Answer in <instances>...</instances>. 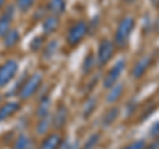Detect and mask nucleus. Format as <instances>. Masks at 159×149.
Returning <instances> with one entry per match:
<instances>
[{
    "label": "nucleus",
    "mask_w": 159,
    "mask_h": 149,
    "mask_svg": "<svg viewBox=\"0 0 159 149\" xmlns=\"http://www.w3.org/2000/svg\"><path fill=\"white\" fill-rule=\"evenodd\" d=\"M2 100H3V96H2V94H0V104H2Z\"/></svg>",
    "instance_id": "2f4dec72"
},
{
    "label": "nucleus",
    "mask_w": 159,
    "mask_h": 149,
    "mask_svg": "<svg viewBox=\"0 0 159 149\" xmlns=\"http://www.w3.org/2000/svg\"><path fill=\"white\" fill-rule=\"evenodd\" d=\"M99 140H101V133H93V135H90L88 137V140L85 141V144L82 145L81 149H94L97 147V144L99 143Z\"/></svg>",
    "instance_id": "b1692460"
},
{
    "label": "nucleus",
    "mask_w": 159,
    "mask_h": 149,
    "mask_svg": "<svg viewBox=\"0 0 159 149\" xmlns=\"http://www.w3.org/2000/svg\"><path fill=\"white\" fill-rule=\"evenodd\" d=\"M2 38H3V45H4V48L12 49V48H15L20 42V38H21V37H20V33H19L17 29H12L11 28Z\"/></svg>",
    "instance_id": "2eb2a0df"
},
{
    "label": "nucleus",
    "mask_w": 159,
    "mask_h": 149,
    "mask_svg": "<svg viewBox=\"0 0 159 149\" xmlns=\"http://www.w3.org/2000/svg\"><path fill=\"white\" fill-rule=\"evenodd\" d=\"M62 141H64V138L60 132L49 133V135L44 137V140L40 144L39 149H58L60 145L62 144Z\"/></svg>",
    "instance_id": "9d476101"
},
{
    "label": "nucleus",
    "mask_w": 159,
    "mask_h": 149,
    "mask_svg": "<svg viewBox=\"0 0 159 149\" xmlns=\"http://www.w3.org/2000/svg\"><path fill=\"white\" fill-rule=\"evenodd\" d=\"M36 0H15V6L21 13H27L34 6Z\"/></svg>",
    "instance_id": "4be33fe9"
},
{
    "label": "nucleus",
    "mask_w": 159,
    "mask_h": 149,
    "mask_svg": "<svg viewBox=\"0 0 159 149\" xmlns=\"http://www.w3.org/2000/svg\"><path fill=\"white\" fill-rule=\"evenodd\" d=\"M123 2H125L126 4H134L135 2H138V0H123Z\"/></svg>",
    "instance_id": "c756f323"
},
{
    "label": "nucleus",
    "mask_w": 159,
    "mask_h": 149,
    "mask_svg": "<svg viewBox=\"0 0 159 149\" xmlns=\"http://www.w3.org/2000/svg\"><path fill=\"white\" fill-rule=\"evenodd\" d=\"M45 9L49 15L60 16L66 9V0H49L45 6Z\"/></svg>",
    "instance_id": "4468645a"
},
{
    "label": "nucleus",
    "mask_w": 159,
    "mask_h": 149,
    "mask_svg": "<svg viewBox=\"0 0 159 149\" xmlns=\"http://www.w3.org/2000/svg\"><path fill=\"white\" fill-rule=\"evenodd\" d=\"M58 27H60V16H56V15H49V16H47L43 21L44 36H49V34L54 33Z\"/></svg>",
    "instance_id": "ddd939ff"
},
{
    "label": "nucleus",
    "mask_w": 159,
    "mask_h": 149,
    "mask_svg": "<svg viewBox=\"0 0 159 149\" xmlns=\"http://www.w3.org/2000/svg\"><path fill=\"white\" fill-rule=\"evenodd\" d=\"M148 133H150L152 137H159V121H157V123L152 124V127L150 128Z\"/></svg>",
    "instance_id": "bb28decb"
},
{
    "label": "nucleus",
    "mask_w": 159,
    "mask_h": 149,
    "mask_svg": "<svg viewBox=\"0 0 159 149\" xmlns=\"http://www.w3.org/2000/svg\"><path fill=\"white\" fill-rule=\"evenodd\" d=\"M43 45H44V37L43 36H37L31 41L29 48H31L32 52H37V50H40V49L43 48Z\"/></svg>",
    "instance_id": "393cba45"
},
{
    "label": "nucleus",
    "mask_w": 159,
    "mask_h": 149,
    "mask_svg": "<svg viewBox=\"0 0 159 149\" xmlns=\"http://www.w3.org/2000/svg\"><path fill=\"white\" fill-rule=\"evenodd\" d=\"M19 62L16 59H8L0 65V88L8 86V83L17 75Z\"/></svg>",
    "instance_id": "39448f33"
},
{
    "label": "nucleus",
    "mask_w": 159,
    "mask_h": 149,
    "mask_svg": "<svg viewBox=\"0 0 159 149\" xmlns=\"http://www.w3.org/2000/svg\"><path fill=\"white\" fill-rule=\"evenodd\" d=\"M58 149H76V148H74L73 144H70L69 141H65V140H64V141H62V144L60 145V148H58Z\"/></svg>",
    "instance_id": "cd10ccee"
},
{
    "label": "nucleus",
    "mask_w": 159,
    "mask_h": 149,
    "mask_svg": "<svg viewBox=\"0 0 159 149\" xmlns=\"http://www.w3.org/2000/svg\"><path fill=\"white\" fill-rule=\"evenodd\" d=\"M15 17V6H8L6 9H3L0 15V37H3L12 27V21Z\"/></svg>",
    "instance_id": "6e6552de"
},
{
    "label": "nucleus",
    "mask_w": 159,
    "mask_h": 149,
    "mask_svg": "<svg viewBox=\"0 0 159 149\" xmlns=\"http://www.w3.org/2000/svg\"><path fill=\"white\" fill-rule=\"evenodd\" d=\"M57 49H58V45H57V41H51L48 42V45L44 49V53H43V58L44 59H51L54 54L57 53Z\"/></svg>",
    "instance_id": "5701e85b"
},
{
    "label": "nucleus",
    "mask_w": 159,
    "mask_h": 149,
    "mask_svg": "<svg viewBox=\"0 0 159 149\" xmlns=\"http://www.w3.org/2000/svg\"><path fill=\"white\" fill-rule=\"evenodd\" d=\"M7 4V0H0V11L4 8V6Z\"/></svg>",
    "instance_id": "c85d7f7f"
},
{
    "label": "nucleus",
    "mask_w": 159,
    "mask_h": 149,
    "mask_svg": "<svg viewBox=\"0 0 159 149\" xmlns=\"http://www.w3.org/2000/svg\"><path fill=\"white\" fill-rule=\"evenodd\" d=\"M96 57L93 56V53H88L85 58H84V61H82V73L85 74V75H88V74H90L93 71V69L94 66H96Z\"/></svg>",
    "instance_id": "6ab92c4d"
},
{
    "label": "nucleus",
    "mask_w": 159,
    "mask_h": 149,
    "mask_svg": "<svg viewBox=\"0 0 159 149\" xmlns=\"http://www.w3.org/2000/svg\"><path fill=\"white\" fill-rule=\"evenodd\" d=\"M96 108H97V99L94 96L88 98V100L85 102V104H84V110H82L84 119H88L94 112Z\"/></svg>",
    "instance_id": "412c9836"
},
{
    "label": "nucleus",
    "mask_w": 159,
    "mask_h": 149,
    "mask_svg": "<svg viewBox=\"0 0 159 149\" xmlns=\"http://www.w3.org/2000/svg\"><path fill=\"white\" fill-rule=\"evenodd\" d=\"M125 67H126V59L125 58L118 59V61L111 66V69L106 73V75L102 81V86L105 90H109L111 86H114V84L118 82V79L121 77V74L123 73V70H125Z\"/></svg>",
    "instance_id": "423d86ee"
},
{
    "label": "nucleus",
    "mask_w": 159,
    "mask_h": 149,
    "mask_svg": "<svg viewBox=\"0 0 159 149\" xmlns=\"http://www.w3.org/2000/svg\"><path fill=\"white\" fill-rule=\"evenodd\" d=\"M49 110H51V98H49V95H44L40 98V100H39V106L36 110V117L41 119V117L51 115Z\"/></svg>",
    "instance_id": "dca6fc26"
},
{
    "label": "nucleus",
    "mask_w": 159,
    "mask_h": 149,
    "mask_svg": "<svg viewBox=\"0 0 159 149\" xmlns=\"http://www.w3.org/2000/svg\"><path fill=\"white\" fill-rule=\"evenodd\" d=\"M20 108H21L20 102H7L4 104H0V123L19 112Z\"/></svg>",
    "instance_id": "9b49d317"
},
{
    "label": "nucleus",
    "mask_w": 159,
    "mask_h": 149,
    "mask_svg": "<svg viewBox=\"0 0 159 149\" xmlns=\"http://www.w3.org/2000/svg\"><path fill=\"white\" fill-rule=\"evenodd\" d=\"M89 33V25L84 20H78L68 29L66 33V44L69 46H77Z\"/></svg>",
    "instance_id": "7ed1b4c3"
},
{
    "label": "nucleus",
    "mask_w": 159,
    "mask_h": 149,
    "mask_svg": "<svg viewBox=\"0 0 159 149\" xmlns=\"http://www.w3.org/2000/svg\"><path fill=\"white\" fill-rule=\"evenodd\" d=\"M151 63H152V57L150 54H146V56L141 57L131 69V77L134 79H141L147 73L148 69H150Z\"/></svg>",
    "instance_id": "0eeeda50"
},
{
    "label": "nucleus",
    "mask_w": 159,
    "mask_h": 149,
    "mask_svg": "<svg viewBox=\"0 0 159 149\" xmlns=\"http://www.w3.org/2000/svg\"><path fill=\"white\" fill-rule=\"evenodd\" d=\"M51 127H52V116L51 115H48L45 117H41V119H37L36 133L37 135H45Z\"/></svg>",
    "instance_id": "a211bd4d"
},
{
    "label": "nucleus",
    "mask_w": 159,
    "mask_h": 149,
    "mask_svg": "<svg viewBox=\"0 0 159 149\" xmlns=\"http://www.w3.org/2000/svg\"><path fill=\"white\" fill-rule=\"evenodd\" d=\"M151 3L154 6H159V0H151Z\"/></svg>",
    "instance_id": "7c9ffc66"
},
{
    "label": "nucleus",
    "mask_w": 159,
    "mask_h": 149,
    "mask_svg": "<svg viewBox=\"0 0 159 149\" xmlns=\"http://www.w3.org/2000/svg\"><path fill=\"white\" fill-rule=\"evenodd\" d=\"M29 147H31V137L25 133H20L13 141L12 149H29Z\"/></svg>",
    "instance_id": "aec40b11"
},
{
    "label": "nucleus",
    "mask_w": 159,
    "mask_h": 149,
    "mask_svg": "<svg viewBox=\"0 0 159 149\" xmlns=\"http://www.w3.org/2000/svg\"><path fill=\"white\" fill-rule=\"evenodd\" d=\"M134 29H135V17L133 16H125L118 23V27L116 29L114 40H113L116 48L123 49L127 46Z\"/></svg>",
    "instance_id": "f257e3e1"
},
{
    "label": "nucleus",
    "mask_w": 159,
    "mask_h": 149,
    "mask_svg": "<svg viewBox=\"0 0 159 149\" xmlns=\"http://www.w3.org/2000/svg\"><path fill=\"white\" fill-rule=\"evenodd\" d=\"M123 91H125V84L122 82H117L114 86H111L109 88V92L106 94V103L107 104L117 103L119 99L122 98Z\"/></svg>",
    "instance_id": "f8f14e48"
},
{
    "label": "nucleus",
    "mask_w": 159,
    "mask_h": 149,
    "mask_svg": "<svg viewBox=\"0 0 159 149\" xmlns=\"http://www.w3.org/2000/svg\"><path fill=\"white\" fill-rule=\"evenodd\" d=\"M114 52H116V45H114V42L109 38H103L98 45L97 56H96L97 65L105 66L106 63H109L114 56Z\"/></svg>",
    "instance_id": "20e7f679"
},
{
    "label": "nucleus",
    "mask_w": 159,
    "mask_h": 149,
    "mask_svg": "<svg viewBox=\"0 0 159 149\" xmlns=\"http://www.w3.org/2000/svg\"><path fill=\"white\" fill-rule=\"evenodd\" d=\"M68 116H69V111L68 108L64 106V104H60L56 108V111L52 115V127L54 130H62L64 127L66 126L68 121Z\"/></svg>",
    "instance_id": "1a4fd4ad"
},
{
    "label": "nucleus",
    "mask_w": 159,
    "mask_h": 149,
    "mask_svg": "<svg viewBox=\"0 0 159 149\" xmlns=\"http://www.w3.org/2000/svg\"><path fill=\"white\" fill-rule=\"evenodd\" d=\"M118 116H119V108L116 107V106L110 107V108H109V110L105 112V115L102 116V126L105 127V128L110 127L111 124L118 119Z\"/></svg>",
    "instance_id": "f3484780"
},
{
    "label": "nucleus",
    "mask_w": 159,
    "mask_h": 149,
    "mask_svg": "<svg viewBox=\"0 0 159 149\" xmlns=\"http://www.w3.org/2000/svg\"><path fill=\"white\" fill-rule=\"evenodd\" d=\"M146 141L145 140H135L133 141L130 144H127V145H125L122 149H145L146 148Z\"/></svg>",
    "instance_id": "a878e982"
},
{
    "label": "nucleus",
    "mask_w": 159,
    "mask_h": 149,
    "mask_svg": "<svg viewBox=\"0 0 159 149\" xmlns=\"http://www.w3.org/2000/svg\"><path fill=\"white\" fill-rule=\"evenodd\" d=\"M43 79L44 78L41 73H33L32 75H29L17 90V95L20 100H28V99H31L39 91V88L41 87Z\"/></svg>",
    "instance_id": "f03ea898"
}]
</instances>
